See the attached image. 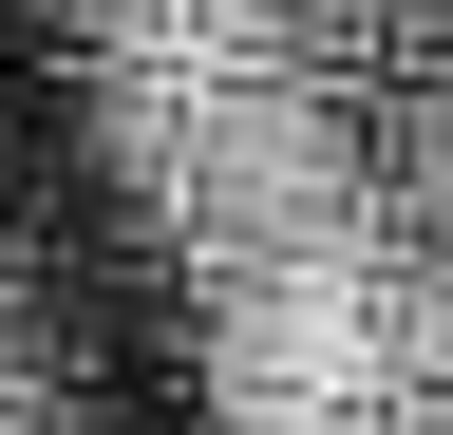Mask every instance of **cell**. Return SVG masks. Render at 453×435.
Instances as JSON below:
<instances>
[{"mask_svg": "<svg viewBox=\"0 0 453 435\" xmlns=\"http://www.w3.org/2000/svg\"><path fill=\"white\" fill-rule=\"evenodd\" d=\"M359 190H378V228L453 284V58H396L359 95Z\"/></svg>", "mask_w": 453, "mask_h": 435, "instance_id": "1", "label": "cell"}, {"mask_svg": "<svg viewBox=\"0 0 453 435\" xmlns=\"http://www.w3.org/2000/svg\"><path fill=\"white\" fill-rule=\"evenodd\" d=\"M396 58H453V0H396Z\"/></svg>", "mask_w": 453, "mask_h": 435, "instance_id": "2", "label": "cell"}, {"mask_svg": "<svg viewBox=\"0 0 453 435\" xmlns=\"http://www.w3.org/2000/svg\"><path fill=\"white\" fill-rule=\"evenodd\" d=\"M416 435H453V378H434V398H416Z\"/></svg>", "mask_w": 453, "mask_h": 435, "instance_id": "3", "label": "cell"}]
</instances>
